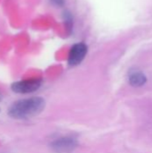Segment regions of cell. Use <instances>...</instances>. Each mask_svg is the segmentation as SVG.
Instances as JSON below:
<instances>
[{"label":"cell","instance_id":"6da1fadb","mask_svg":"<svg viewBox=\"0 0 152 153\" xmlns=\"http://www.w3.org/2000/svg\"><path fill=\"white\" fill-rule=\"evenodd\" d=\"M45 100L40 97H32L14 102L8 109V115L15 119H26L38 116L45 108Z\"/></svg>","mask_w":152,"mask_h":153},{"label":"cell","instance_id":"7a4b0ae2","mask_svg":"<svg viewBox=\"0 0 152 153\" xmlns=\"http://www.w3.org/2000/svg\"><path fill=\"white\" fill-rule=\"evenodd\" d=\"M42 83V80L39 78H31L23 81L15 82L12 84L11 88L13 92L27 94L36 91Z\"/></svg>","mask_w":152,"mask_h":153},{"label":"cell","instance_id":"3957f363","mask_svg":"<svg viewBox=\"0 0 152 153\" xmlns=\"http://www.w3.org/2000/svg\"><path fill=\"white\" fill-rule=\"evenodd\" d=\"M87 52H88V47L86 46V44L82 42L74 44L71 48L69 52L68 65L70 66H76L80 65L85 58Z\"/></svg>","mask_w":152,"mask_h":153},{"label":"cell","instance_id":"277c9868","mask_svg":"<svg viewBox=\"0 0 152 153\" xmlns=\"http://www.w3.org/2000/svg\"><path fill=\"white\" fill-rule=\"evenodd\" d=\"M77 141L73 137H62L51 143V149L56 153H70L77 147Z\"/></svg>","mask_w":152,"mask_h":153},{"label":"cell","instance_id":"5b68a950","mask_svg":"<svg viewBox=\"0 0 152 153\" xmlns=\"http://www.w3.org/2000/svg\"><path fill=\"white\" fill-rule=\"evenodd\" d=\"M147 82V78L143 73L134 70L129 74V83L133 87H142Z\"/></svg>","mask_w":152,"mask_h":153},{"label":"cell","instance_id":"8992f818","mask_svg":"<svg viewBox=\"0 0 152 153\" xmlns=\"http://www.w3.org/2000/svg\"><path fill=\"white\" fill-rule=\"evenodd\" d=\"M50 2L56 6H63L65 4V0H50Z\"/></svg>","mask_w":152,"mask_h":153},{"label":"cell","instance_id":"52a82bcc","mask_svg":"<svg viewBox=\"0 0 152 153\" xmlns=\"http://www.w3.org/2000/svg\"><path fill=\"white\" fill-rule=\"evenodd\" d=\"M1 99H2V94L0 93V100H1Z\"/></svg>","mask_w":152,"mask_h":153}]
</instances>
